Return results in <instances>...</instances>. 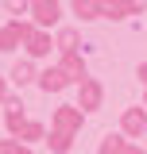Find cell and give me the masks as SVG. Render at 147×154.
<instances>
[{
	"instance_id": "obj_1",
	"label": "cell",
	"mask_w": 147,
	"mask_h": 154,
	"mask_svg": "<svg viewBox=\"0 0 147 154\" xmlns=\"http://www.w3.org/2000/svg\"><path fill=\"white\" fill-rule=\"evenodd\" d=\"M31 31H35V23H27V19H8V23L0 27V54L23 46V42L31 38Z\"/></svg>"
},
{
	"instance_id": "obj_2",
	"label": "cell",
	"mask_w": 147,
	"mask_h": 154,
	"mask_svg": "<svg viewBox=\"0 0 147 154\" xmlns=\"http://www.w3.org/2000/svg\"><path fill=\"white\" fill-rule=\"evenodd\" d=\"M81 123H85V112H81L77 104H62V108H54L51 131H66V135H77V131H81Z\"/></svg>"
},
{
	"instance_id": "obj_3",
	"label": "cell",
	"mask_w": 147,
	"mask_h": 154,
	"mask_svg": "<svg viewBox=\"0 0 147 154\" xmlns=\"http://www.w3.org/2000/svg\"><path fill=\"white\" fill-rule=\"evenodd\" d=\"M105 104V85L97 81V77H85L81 85H77V108L81 112H97Z\"/></svg>"
},
{
	"instance_id": "obj_4",
	"label": "cell",
	"mask_w": 147,
	"mask_h": 154,
	"mask_svg": "<svg viewBox=\"0 0 147 154\" xmlns=\"http://www.w3.org/2000/svg\"><path fill=\"white\" fill-rule=\"evenodd\" d=\"M31 23L35 27H54L58 19H62V4L58 0H31Z\"/></svg>"
},
{
	"instance_id": "obj_5",
	"label": "cell",
	"mask_w": 147,
	"mask_h": 154,
	"mask_svg": "<svg viewBox=\"0 0 147 154\" xmlns=\"http://www.w3.org/2000/svg\"><path fill=\"white\" fill-rule=\"evenodd\" d=\"M120 131L128 135V139H143V131H147V112H143V108H124Z\"/></svg>"
},
{
	"instance_id": "obj_6",
	"label": "cell",
	"mask_w": 147,
	"mask_h": 154,
	"mask_svg": "<svg viewBox=\"0 0 147 154\" xmlns=\"http://www.w3.org/2000/svg\"><path fill=\"white\" fill-rule=\"evenodd\" d=\"M66 85H74V81L66 77L62 66H51V69H43V73H39V89H43V93H62Z\"/></svg>"
},
{
	"instance_id": "obj_7",
	"label": "cell",
	"mask_w": 147,
	"mask_h": 154,
	"mask_svg": "<svg viewBox=\"0 0 147 154\" xmlns=\"http://www.w3.org/2000/svg\"><path fill=\"white\" fill-rule=\"evenodd\" d=\"M143 12V0H105V19H128Z\"/></svg>"
},
{
	"instance_id": "obj_8",
	"label": "cell",
	"mask_w": 147,
	"mask_h": 154,
	"mask_svg": "<svg viewBox=\"0 0 147 154\" xmlns=\"http://www.w3.org/2000/svg\"><path fill=\"white\" fill-rule=\"evenodd\" d=\"M23 46H27V54H31V58H47V54H51V46H54V38L47 35V31H39V27H35L31 38H27Z\"/></svg>"
},
{
	"instance_id": "obj_9",
	"label": "cell",
	"mask_w": 147,
	"mask_h": 154,
	"mask_svg": "<svg viewBox=\"0 0 147 154\" xmlns=\"http://www.w3.org/2000/svg\"><path fill=\"white\" fill-rule=\"evenodd\" d=\"M77 19H105V0H74Z\"/></svg>"
},
{
	"instance_id": "obj_10",
	"label": "cell",
	"mask_w": 147,
	"mask_h": 154,
	"mask_svg": "<svg viewBox=\"0 0 147 154\" xmlns=\"http://www.w3.org/2000/svg\"><path fill=\"white\" fill-rule=\"evenodd\" d=\"M62 69H66V77H70L74 85H81V81H85V62H81V58L77 54H62Z\"/></svg>"
},
{
	"instance_id": "obj_11",
	"label": "cell",
	"mask_w": 147,
	"mask_h": 154,
	"mask_svg": "<svg viewBox=\"0 0 147 154\" xmlns=\"http://www.w3.org/2000/svg\"><path fill=\"white\" fill-rule=\"evenodd\" d=\"M77 31H74V27H62V31H58V38H54V46L58 50H62V54H77Z\"/></svg>"
},
{
	"instance_id": "obj_12",
	"label": "cell",
	"mask_w": 147,
	"mask_h": 154,
	"mask_svg": "<svg viewBox=\"0 0 147 154\" xmlns=\"http://www.w3.org/2000/svg\"><path fill=\"white\" fill-rule=\"evenodd\" d=\"M8 77H12L16 85H31V81H39V73H35V66H31V62H16Z\"/></svg>"
},
{
	"instance_id": "obj_13",
	"label": "cell",
	"mask_w": 147,
	"mask_h": 154,
	"mask_svg": "<svg viewBox=\"0 0 147 154\" xmlns=\"http://www.w3.org/2000/svg\"><path fill=\"white\" fill-rule=\"evenodd\" d=\"M19 143H35V139H47V127L43 123H35V119H27L23 127H19V135H16Z\"/></svg>"
},
{
	"instance_id": "obj_14",
	"label": "cell",
	"mask_w": 147,
	"mask_h": 154,
	"mask_svg": "<svg viewBox=\"0 0 147 154\" xmlns=\"http://www.w3.org/2000/svg\"><path fill=\"white\" fill-rule=\"evenodd\" d=\"M124 146H128V135H105L101 139V154H124Z\"/></svg>"
},
{
	"instance_id": "obj_15",
	"label": "cell",
	"mask_w": 147,
	"mask_h": 154,
	"mask_svg": "<svg viewBox=\"0 0 147 154\" xmlns=\"http://www.w3.org/2000/svg\"><path fill=\"white\" fill-rule=\"evenodd\" d=\"M51 150L54 154H70V146H74V135H66V131H51Z\"/></svg>"
},
{
	"instance_id": "obj_16",
	"label": "cell",
	"mask_w": 147,
	"mask_h": 154,
	"mask_svg": "<svg viewBox=\"0 0 147 154\" xmlns=\"http://www.w3.org/2000/svg\"><path fill=\"white\" fill-rule=\"evenodd\" d=\"M4 12H8V16H27V12H31V0H4Z\"/></svg>"
},
{
	"instance_id": "obj_17",
	"label": "cell",
	"mask_w": 147,
	"mask_h": 154,
	"mask_svg": "<svg viewBox=\"0 0 147 154\" xmlns=\"http://www.w3.org/2000/svg\"><path fill=\"white\" fill-rule=\"evenodd\" d=\"M19 139H0V154H19Z\"/></svg>"
},
{
	"instance_id": "obj_18",
	"label": "cell",
	"mask_w": 147,
	"mask_h": 154,
	"mask_svg": "<svg viewBox=\"0 0 147 154\" xmlns=\"http://www.w3.org/2000/svg\"><path fill=\"white\" fill-rule=\"evenodd\" d=\"M124 154H147V150H143V146H132V143H128V146H124Z\"/></svg>"
},
{
	"instance_id": "obj_19",
	"label": "cell",
	"mask_w": 147,
	"mask_h": 154,
	"mask_svg": "<svg viewBox=\"0 0 147 154\" xmlns=\"http://www.w3.org/2000/svg\"><path fill=\"white\" fill-rule=\"evenodd\" d=\"M8 100V85H4V77H0V104Z\"/></svg>"
},
{
	"instance_id": "obj_20",
	"label": "cell",
	"mask_w": 147,
	"mask_h": 154,
	"mask_svg": "<svg viewBox=\"0 0 147 154\" xmlns=\"http://www.w3.org/2000/svg\"><path fill=\"white\" fill-rule=\"evenodd\" d=\"M136 77H139V81L147 85V66H139V69H136Z\"/></svg>"
},
{
	"instance_id": "obj_21",
	"label": "cell",
	"mask_w": 147,
	"mask_h": 154,
	"mask_svg": "<svg viewBox=\"0 0 147 154\" xmlns=\"http://www.w3.org/2000/svg\"><path fill=\"white\" fill-rule=\"evenodd\" d=\"M19 154H31V150H27V146H19Z\"/></svg>"
},
{
	"instance_id": "obj_22",
	"label": "cell",
	"mask_w": 147,
	"mask_h": 154,
	"mask_svg": "<svg viewBox=\"0 0 147 154\" xmlns=\"http://www.w3.org/2000/svg\"><path fill=\"white\" fill-rule=\"evenodd\" d=\"M143 108H147V93H143Z\"/></svg>"
}]
</instances>
